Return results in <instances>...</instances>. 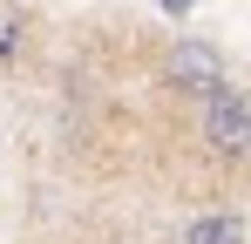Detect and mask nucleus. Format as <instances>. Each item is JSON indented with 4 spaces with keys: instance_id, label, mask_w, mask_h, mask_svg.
Listing matches in <instances>:
<instances>
[{
    "instance_id": "nucleus-1",
    "label": "nucleus",
    "mask_w": 251,
    "mask_h": 244,
    "mask_svg": "<svg viewBox=\"0 0 251 244\" xmlns=\"http://www.w3.org/2000/svg\"><path fill=\"white\" fill-rule=\"evenodd\" d=\"M163 81L176 88V95H197V102H210L217 88H224V54L210 48V41H176L163 54Z\"/></svg>"
},
{
    "instance_id": "nucleus-2",
    "label": "nucleus",
    "mask_w": 251,
    "mask_h": 244,
    "mask_svg": "<svg viewBox=\"0 0 251 244\" xmlns=\"http://www.w3.org/2000/svg\"><path fill=\"white\" fill-rule=\"evenodd\" d=\"M204 143L217 156H251V102L238 88H217L204 102Z\"/></svg>"
},
{
    "instance_id": "nucleus-3",
    "label": "nucleus",
    "mask_w": 251,
    "mask_h": 244,
    "mask_svg": "<svg viewBox=\"0 0 251 244\" xmlns=\"http://www.w3.org/2000/svg\"><path fill=\"white\" fill-rule=\"evenodd\" d=\"M183 244H245V217H231V210H210V217H197V224L183 231Z\"/></svg>"
}]
</instances>
